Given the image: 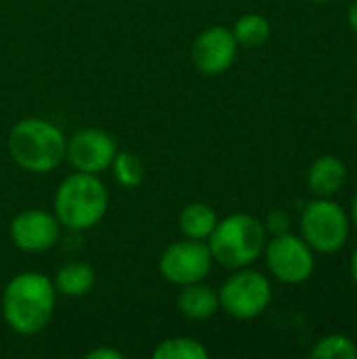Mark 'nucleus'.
Segmentation results:
<instances>
[{"label": "nucleus", "instance_id": "nucleus-1", "mask_svg": "<svg viewBox=\"0 0 357 359\" xmlns=\"http://www.w3.org/2000/svg\"><path fill=\"white\" fill-rule=\"evenodd\" d=\"M57 297L53 278L40 271H21L13 276L2 290V320L15 334L36 337L50 324Z\"/></svg>", "mask_w": 357, "mask_h": 359}, {"label": "nucleus", "instance_id": "nucleus-2", "mask_svg": "<svg viewBox=\"0 0 357 359\" xmlns=\"http://www.w3.org/2000/svg\"><path fill=\"white\" fill-rule=\"evenodd\" d=\"M6 145L21 170L46 175L65 162L67 137L46 118H23L11 128Z\"/></svg>", "mask_w": 357, "mask_h": 359}, {"label": "nucleus", "instance_id": "nucleus-3", "mask_svg": "<svg viewBox=\"0 0 357 359\" xmlns=\"http://www.w3.org/2000/svg\"><path fill=\"white\" fill-rule=\"evenodd\" d=\"M109 208V191L99 175L74 170L53 196V215L69 231H88L99 225Z\"/></svg>", "mask_w": 357, "mask_h": 359}, {"label": "nucleus", "instance_id": "nucleus-4", "mask_svg": "<svg viewBox=\"0 0 357 359\" xmlns=\"http://www.w3.org/2000/svg\"><path fill=\"white\" fill-rule=\"evenodd\" d=\"M267 238L269 236L261 219L248 212H234L219 219L206 244L215 263L234 271L257 263L263 257Z\"/></svg>", "mask_w": 357, "mask_h": 359}, {"label": "nucleus", "instance_id": "nucleus-5", "mask_svg": "<svg viewBox=\"0 0 357 359\" xmlns=\"http://www.w3.org/2000/svg\"><path fill=\"white\" fill-rule=\"evenodd\" d=\"M299 231L316 255H335L343 250L349 240V212L332 198H316L305 204Z\"/></svg>", "mask_w": 357, "mask_h": 359}, {"label": "nucleus", "instance_id": "nucleus-6", "mask_svg": "<svg viewBox=\"0 0 357 359\" xmlns=\"http://www.w3.org/2000/svg\"><path fill=\"white\" fill-rule=\"evenodd\" d=\"M274 299L271 280L250 267L234 269L219 288V305L229 318L248 322L267 311Z\"/></svg>", "mask_w": 357, "mask_h": 359}, {"label": "nucleus", "instance_id": "nucleus-7", "mask_svg": "<svg viewBox=\"0 0 357 359\" xmlns=\"http://www.w3.org/2000/svg\"><path fill=\"white\" fill-rule=\"evenodd\" d=\"M263 259L274 280L286 286L305 284L316 271V252L297 233H280L267 238Z\"/></svg>", "mask_w": 357, "mask_h": 359}, {"label": "nucleus", "instance_id": "nucleus-8", "mask_svg": "<svg viewBox=\"0 0 357 359\" xmlns=\"http://www.w3.org/2000/svg\"><path fill=\"white\" fill-rule=\"evenodd\" d=\"M215 259L210 255V248L202 240H177L168 244L160 259H158V269L160 276L175 286H187L196 282H204L210 271H213Z\"/></svg>", "mask_w": 357, "mask_h": 359}, {"label": "nucleus", "instance_id": "nucleus-9", "mask_svg": "<svg viewBox=\"0 0 357 359\" xmlns=\"http://www.w3.org/2000/svg\"><path fill=\"white\" fill-rule=\"evenodd\" d=\"M61 223L53 210L25 208L13 217L8 225V238L15 248L27 255H42L50 250L61 238Z\"/></svg>", "mask_w": 357, "mask_h": 359}, {"label": "nucleus", "instance_id": "nucleus-10", "mask_svg": "<svg viewBox=\"0 0 357 359\" xmlns=\"http://www.w3.org/2000/svg\"><path fill=\"white\" fill-rule=\"evenodd\" d=\"M118 154L116 139L105 133L103 128L86 126L76 130L67 139L65 147V160L74 170L80 172H90V175H101L107 170Z\"/></svg>", "mask_w": 357, "mask_h": 359}, {"label": "nucleus", "instance_id": "nucleus-11", "mask_svg": "<svg viewBox=\"0 0 357 359\" xmlns=\"http://www.w3.org/2000/svg\"><path fill=\"white\" fill-rule=\"evenodd\" d=\"M238 48L240 46L229 27L213 25L196 36L191 44V61L200 74L221 76L234 65Z\"/></svg>", "mask_w": 357, "mask_h": 359}, {"label": "nucleus", "instance_id": "nucleus-12", "mask_svg": "<svg viewBox=\"0 0 357 359\" xmlns=\"http://www.w3.org/2000/svg\"><path fill=\"white\" fill-rule=\"evenodd\" d=\"M347 183V166L341 158L324 154L307 170V187L316 198H335Z\"/></svg>", "mask_w": 357, "mask_h": 359}, {"label": "nucleus", "instance_id": "nucleus-13", "mask_svg": "<svg viewBox=\"0 0 357 359\" xmlns=\"http://www.w3.org/2000/svg\"><path fill=\"white\" fill-rule=\"evenodd\" d=\"M177 309L183 318L194 320V322H204L210 320L221 311L219 305V290L204 282L187 284L181 286V292L177 297Z\"/></svg>", "mask_w": 357, "mask_h": 359}, {"label": "nucleus", "instance_id": "nucleus-14", "mask_svg": "<svg viewBox=\"0 0 357 359\" xmlns=\"http://www.w3.org/2000/svg\"><path fill=\"white\" fill-rule=\"evenodd\" d=\"M97 282V273L93 269V265L84 263V261H67L63 263L55 278L53 284L57 288V294L61 297H69V299H82L86 297Z\"/></svg>", "mask_w": 357, "mask_h": 359}, {"label": "nucleus", "instance_id": "nucleus-15", "mask_svg": "<svg viewBox=\"0 0 357 359\" xmlns=\"http://www.w3.org/2000/svg\"><path fill=\"white\" fill-rule=\"evenodd\" d=\"M219 223L217 210L206 202H191L179 212V231L183 238L206 242Z\"/></svg>", "mask_w": 357, "mask_h": 359}, {"label": "nucleus", "instance_id": "nucleus-16", "mask_svg": "<svg viewBox=\"0 0 357 359\" xmlns=\"http://www.w3.org/2000/svg\"><path fill=\"white\" fill-rule=\"evenodd\" d=\"M231 34L238 42V46L244 48H259L271 38V23L265 15L259 13H246L236 19Z\"/></svg>", "mask_w": 357, "mask_h": 359}, {"label": "nucleus", "instance_id": "nucleus-17", "mask_svg": "<svg viewBox=\"0 0 357 359\" xmlns=\"http://www.w3.org/2000/svg\"><path fill=\"white\" fill-rule=\"evenodd\" d=\"M156 359H208V347L191 337H170L156 345L151 351Z\"/></svg>", "mask_w": 357, "mask_h": 359}, {"label": "nucleus", "instance_id": "nucleus-18", "mask_svg": "<svg viewBox=\"0 0 357 359\" xmlns=\"http://www.w3.org/2000/svg\"><path fill=\"white\" fill-rule=\"evenodd\" d=\"M109 168L114 172L116 183L120 187H126V189L139 187L145 179V164L133 151H118Z\"/></svg>", "mask_w": 357, "mask_h": 359}, {"label": "nucleus", "instance_id": "nucleus-19", "mask_svg": "<svg viewBox=\"0 0 357 359\" xmlns=\"http://www.w3.org/2000/svg\"><path fill=\"white\" fill-rule=\"evenodd\" d=\"M311 359H357V343L347 334H326L309 351Z\"/></svg>", "mask_w": 357, "mask_h": 359}, {"label": "nucleus", "instance_id": "nucleus-20", "mask_svg": "<svg viewBox=\"0 0 357 359\" xmlns=\"http://www.w3.org/2000/svg\"><path fill=\"white\" fill-rule=\"evenodd\" d=\"M263 225H265L267 236H280V233H286V231H290V215H288L284 208H274V210H269V212H267V217H265Z\"/></svg>", "mask_w": 357, "mask_h": 359}, {"label": "nucleus", "instance_id": "nucleus-21", "mask_svg": "<svg viewBox=\"0 0 357 359\" xmlns=\"http://www.w3.org/2000/svg\"><path fill=\"white\" fill-rule=\"evenodd\" d=\"M86 359H124V353L114 347H97L86 353Z\"/></svg>", "mask_w": 357, "mask_h": 359}, {"label": "nucleus", "instance_id": "nucleus-22", "mask_svg": "<svg viewBox=\"0 0 357 359\" xmlns=\"http://www.w3.org/2000/svg\"><path fill=\"white\" fill-rule=\"evenodd\" d=\"M347 23H349L351 32L357 34V0L356 2H351V6L347 8Z\"/></svg>", "mask_w": 357, "mask_h": 359}, {"label": "nucleus", "instance_id": "nucleus-23", "mask_svg": "<svg viewBox=\"0 0 357 359\" xmlns=\"http://www.w3.org/2000/svg\"><path fill=\"white\" fill-rule=\"evenodd\" d=\"M349 273H351V280H353L357 288V246L356 250L351 252V259H349Z\"/></svg>", "mask_w": 357, "mask_h": 359}, {"label": "nucleus", "instance_id": "nucleus-24", "mask_svg": "<svg viewBox=\"0 0 357 359\" xmlns=\"http://www.w3.org/2000/svg\"><path fill=\"white\" fill-rule=\"evenodd\" d=\"M349 221H351V225H356V229H357V191H356V196L351 198V206H349Z\"/></svg>", "mask_w": 357, "mask_h": 359}, {"label": "nucleus", "instance_id": "nucleus-25", "mask_svg": "<svg viewBox=\"0 0 357 359\" xmlns=\"http://www.w3.org/2000/svg\"><path fill=\"white\" fill-rule=\"evenodd\" d=\"M305 2H314V4H322V2H328V0H305Z\"/></svg>", "mask_w": 357, "mask_h": 359}, {"label": "nucleus", "instance_id": "nucleus-26", "mask_svg": "<svg viewBox=\"0 0 357 359\" xmlns=\"http://www.w3.org/2000/svg\"><path fill=\"white\" fill-rule=\"evenodd\" d=\"M353 118H356V124H357V103H356V109H353Z\"/></svg>", "mask_w": 357, "mask_h": 359}, {"label": "nucleus", "instance_id": "nucleus-27", "mask_svg": "<svg viewBox=\"0 0 357 359\" xmlns=\"http://www.w3.org/2000/svg\"><path fill=\"white\" fill-rule=\"evenodd\" d=\"M139 2H151V0H139Z\"/></svg>", "mask_w": 357, "mask_h": 359}]
</instances>
